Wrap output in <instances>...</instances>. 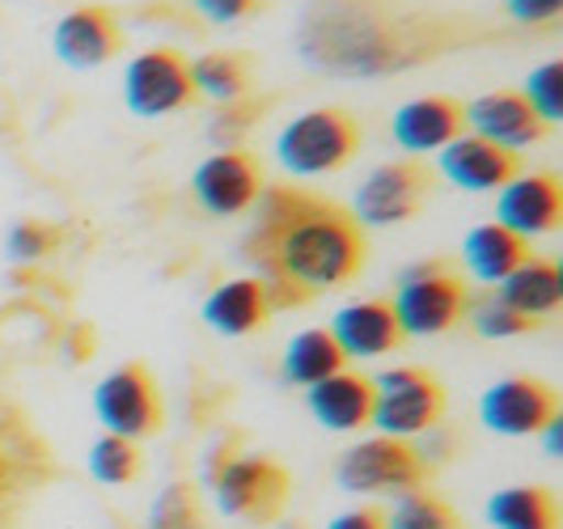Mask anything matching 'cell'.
<instances>
[{
    "label": "cell",
    "instance_id": "cell-1",
    "mask_svg": "<svg viewBox=\"0 0 563 529\" xmlns=\"http://www.w3.org/2000/svg\"><path fill=\"white\" fill-rule=\"evenodd\" d=\"M258 217L242 251L258 267L272 309L306 306L313 293L339 288L365 267V229L331 199L272 187L254 199Z\"/></svg>",
    "mask_w": 563,
    "mask_h": 529
},
{
    "label": "cell",
    "instance_id": "cell-2",
    "mask_svg": "<svg viewBox=\"0 0 563 529\" xmlns=\"http://www.w3.org/2000/svg\"><path fill=\"white\" fill-rule=\"evenodd\" d=\"M457 43V30L437 18L402 13L390 0H313L297 26L306 64L339 77H386L437 59Z\"/></svg>",
    "mask_w": 563,
    "mask_h": 529
},
{
    "label": "cell",
    "instance_id": "cell-3",
    "mask_svg": "<svg viewBox=\"0 0 563 529\" xmlns=\"http://www.w3.org/2000/svg\"><path fill=\"white\" fill-rule=\"evenodd\" d=\"M208 487H212V500H217V508L225 513L229 521L272 526L284 513V504H288L292 478L272 458L238 453L233 445H225L208 462Z\"/></svg>",
    "mask_w": 563,
    "mask_h": 529
},
{
    "label": "cell",
    "instance_id": "cell-4",
    "mask_svg": "<svg viewBox=\"0 0 563 529\" xmlns=\"http://www.w3.org/2000/svg\"><path fill=\"white\" fill-rule=\"evenodd\" d=\"M390 306L402 334H445L466 318L471 288L445 258H423L398 276Z\"/></svg>",
    "mask_w": 563,
    "mask_h": 529
},
{
    "label": "cell",
    "instance_id": "cell-5",
    "mask_svg": "<svg viewBox=\"0 0 563 529\" xmlns=\"http://www.w3.org/2000/svg\"><path fill=\"white\" fill-rule=\"evenodd\" d=\"M361 148V123L343 107H318V111L297 114L280 136H276V157L288 174L318 178L343 169Z\"/></svg>",
    "mask_w": 563,
    "mask_h": 529
},
{
    "label": "cell",
    "instance_id": "cell-6",
    "mask_svg": "<svg viewBox=\"0 0 563 529\" xmlns=\"http://www.w3.org/2000/svg\"><path fill=\"white\" fill-rule=\"evenodd\" d=\"M373 382V428H382V437H398V441H411L432 432L441 419H445V386L411 364H398L386 368Z\"/></svg>",
    "mask_w": 563,
    "mask_h": 529
},
{
    "label": "cell",
    "instance_id": "cell-7",
    "mask_svg": "<svg viewBox=\"0 0 563 529\" xmlns=\"http://www.w3.org/2000/svg\"><path fill=\"white\" fill-rule=\"evenodd\" d=\"M335 478L352 496H402L428 478V458L411 441L398 437H368L352 445L335 466Z\"/></svg>",
    "mask_w": 563,
    "mask_h": 529
},
{
    "label": "cell",
    "instance_id": "cell-8",
    "mask_svg": "<svg viewBox=\"0 0 563 529\" xmlns=\"http://www.w3.org/2000/svg\"><path fill=\"white\" fill-rule=\"evenodd\" d=\"M437 191V178L432 169L416 162V157H402V162H386L368 174L356 191L352 203V217L373 229H390V224L411 221L423 203Z\"/></svg>",
    "mask_w": 563,
    "mask_h": 529
},
{
    "label": "cell",
    "instance_id": "cell-9",
    "mask_svg": "<svg viewBox=\"0 0 563 529\" xmlns=\"http://www.w3.org/2000/svg\"><path fill=\"white\" fill-rule=\"evenodd\" d=\"M93 411L107 423V432L128 437V441L162 432V419H166L157 382L144 364H123V368L107 373L93 390Z\"/></svg>",
    "mask_w": 563,
    "mask_h": 529
},
{
    "label": "cell",
    "instance_id": "cell-10",
    "mask_svg": "<svg viewBox=\"0 0 563 529\" xmlns=\"http://www.w3.org/2000/svg\"><path fill=\"white\" fill-rule=\"evenodd\" d=\"M123 98H128V111L144 114V119L187 111L196 102V85H191V73H187V59L178 52H169V47L141 52L123 73Z\"/></svg>",
    "mask_w": 563,
    "mask_h": 529
},
{
    "label": "cell",
    "instance_id": "cell-11",
    "mask_svg": "<svg viewBox=\"0 0 563 529\" xmlns=\"http://www.w3.org/2000/svg\"><path fill=\"white\" fill-rule=\"evenodd\" d=\"M479 419L500 437H538L560 419V394L538 377H505L479 398Z\"/></svg>",
    "mask_w": 563,
    "mask_h": 529
},
{
    "label": "cell",
    "instance_id": "cell-12",
    "mask_svg": "<svg viewBox=\"0 0 563 529\" xmlns=\"http://www.w3.org/2000/svg\"><path fill=\"white\" fill-rule=\"evenodd\" d=\"M191 196L208 217H238L263 196V169L246 148H217L191 174Z\"/></svg>",
    "mask_w": 563,
    "mask_h": 529
},
{
    "label": "cell",
    "instance_id": "cell-13",
    "mask_svg": "<svg viewBox=\"0 0 563 529\" xmlns=\"http://www.w3.org/2000/svg\"><path fill=\"white\" fill-rule=\"evenodd\" d=\"M52 47L68 68H102L123 52V26L107 4H81L56 22Z\"/></svg>",
    "mask_w": 563,
    "mask_h": 529
},
{
    "label": "cell",
    "instance_id": "cell-14",
    "mask_svg": "<svg viewBox=\"0 0 563 529\" xmlns=\"http://www.w3.org/2000/svg\"><path fill=\"white\" fill-rule=\"evenodd\" d=\"M496 217L512 229L517 238H538V233H555L563 217V183L555 174H517L500 187L496 199Z\"/></svg>",
    "mask_w": 563,
    "mask_h": 529
},
{
    "label": "cell",
    "instance_id": "cell-15",
    "mask_svg": "<svg viewBox=\"0 0 563 529\" xmlns=\"http://www.w3.org/2000/svg\"><path fill=\"white\" fill-rule=\"evenodd\" d=\"M466 111V128L475 136L500 144L505 153H517V148H530L547 136L551 128L538 119V111L517 93V89H492V93H479Z\"/></svg>",
    "mask_w": 563,
    "mask_h": 529
},
{
    "label": "cell",
    "instance_id": "cell-16",
    "mask_svg": "<svg viewBox=\"0 0 563 529\" xmlns=\"http://www.w3.org/2000/svg\"><path fill=\"white\" fill-rule=\"evenodd\" d=\"M331 339L347 361H373V356L395 352L407 334L398 327L390 301L368 297V301H352V306L339 309L335 322H331Z\"/></svg>",
    "mask_w": 563,
    "mask_h": 529
},
{
    "label": "cell",
    "instance_id": "cell-17",
    "mask_svg": "<svg viewBox=\"0 0 563 529\" xmlns=\"http://www.w3.org/2000/svg\"><path fill=\"white\" fill-rule=\"evenodd\" d=\"M390 132H395V144L402 153H441L450 140L466 132V111L457 98L428 93V98L398 107Z\"/></svg>",
    "mask_w": 563,
    "mask_h": 529
},
{
    "label": "cell",
    "instance_id": "cell-18",
    "mask_svg": "<svg viewBox=\"0 0 563 529\" xmlns=\"http://www.w3.org/2000/svg\"><path fill=\"white\" fill-rule=\"evenodd\" d=\"M441 174L462 191H500L508 178H517V153H505L475 132H462L441 148Z\"/></svg>",
    "mask_w": 563,
    "mask_h": 529
},
{
    "label": "cell",
    "instance_id": "cell-19",
    "mask_svg": "<svg viewBox=\"0 0 563 529\" xmlns=\"http://www.w3.org/2000/svg\"><path fill=\"white\" fill-rule=\"evenodd\" d=\"M306 403H310V416L322 428H331V432H361L373 419V382L361 377V373L339 368L331 377H322L318 386H310Z\"/></svg>",
    "mask_w": 563,
    "mask_h": 529
},
{
    "label": "cell",
    "instance_id": "cell-20",
    "mask_svg": "<svg viewBox=\"0 0 563 529\" xmlns=\"http://www.w3.org/2000/svg\"><path fill=\"white\" fill-rule=\"evenodd\" d=\"M267 318H272V297H267L258 276L225 279L203 301V322L217 334H229V339L254 334Z\"/></svg>",
    "mask_w": 563,
    "mask_h": 529
},
{
    "label": "cell",
    "instance_id": "cell-21",
    "mask_svg": "<svg viewBox=\"0 0 563 529\" xmlns=\"http://www.w3.org/2000/svg\"><path fill=\"white\" fill-rule=\"evenodd\" d=\"M462 258H466V272L483 284H500L505 276H512L526 258H530V242L517 238L505 224H479L466 233V246H462Z\"/></svg>",
    "mask_w": 563,
    "mask_h": 529
},
{
    "label": "cell",
    "instance_id": "cell-22",
    "mask_svg": "<svg viewBox=\"0 0 563 529\" xmlns=\"http://www.w3.org/2000/svg\"><path fill=\"white\" fill-rule=\"evenodd\" d=\"M500 297H505L508 306L517 309V313H526L530 322L538 318H547V313H555L563 301V279H560V267L551 263V258H538L530 254L512 276L500 279Z\"/></svg>",
    "mask_w": 563,
    "mask_h": 529
},
{
    "label": "cell",
    "instance_id": "cell-23",
    "mask_svg": "<svg viewBox=\"0 0 563 529\" xmlns=\"http://www.w3.org/2000/svg\"><path fill=\"white\" fill-rule=\"evenodd\" d=\"M496 529H560V500L547 487H505L487 500Z\"/></svg>",
    "mask_w": 563,
    "mask_h": 529
},
{
    "label": "cell",
    "instance_id": "cell-24",
    "mask_svg": "<svg viewBox=\"0 0 563 529\" xmlns=\"http://www.w3.org/2000/svg\"><path fill=\"white\" fill-rule=\"evenodd\" d=\"M347 364V356L339 352V343L331 331H301L288 348H284V382L292 386H318L322 377H331Z\"/></svg>",
    "mask_w": 563,
    "mask_h": 529
},
{
    "label": "cell",
    "instance_id": "cell-25",
    "mask_svg": "<svg viewBox=\"0 0 563 529\" xmlns=\"http://www.w3.org/2000/svg\"><path fill=\"white\" fill-rule=\"evenodd\" d=\"M187 73H191V85H196V98L203 93V98H212L221 107L246 98V89H251V64L238 52H208V56L191 59Z\"/></svg>",
    "mask_w": 563,
    "mask_h": 529
},
{
    "label": "cell",
    "instance_id": "cell-26",
    "mask_svg": "<svg viewBox=\"0 0 563 529\" xmlns=\"http://www.w3.org/2000/svg\"><path fill=\"white\" fill-rule=\"evenodd\" d=\"M386 529H466V526H462V517L441 496H432L428 487H416V492H402L395 508L386 513Z\"/></svg>",
    "mask_w": 563,
    "mask_h": 529
},
{
    "label": "cell",
    "instance_id": "cell-27",
    "mask_svg": "<svg viewBox=\"0 0 563 529\" xmlns=\"http://www.w3.org/2000/svg\"><path fill=\"white\" fill-rule=\"evenodd\" d=\"M89 474L98 478V483H107V487H123V483H136L141 478V449L136 441H128V437H98L93 445H89Z\"/></svg>",
    "mask_w": 563,
    "mask_h": 529
},
{
    "label": "cell",
    "instance_id": "cell-28",
    "mask_svg": "<svg viewBox=\"0 0 563 529\" xmlns=\"http://www.w3.org/2000/svg\"><path fill=\"white\" fill-rule=\"evenodd\" d=\"M466 322H471V331L483 334V339H512V334L534 331V322H530L526 313H517L500 293H479V297L471 293Z\"/></svg>",
    "mask_w": 563,
    "mask_h": 529
},
{
    "label": "cell",
    "instance_id": "cell-29",
    "mask_svg": "<svg viewBox=\"0 0 563 529\" xmlns=\"http://www.w3.org/2000/svg\"><path fill=\"white\" fill-rule=\"evenodd\" d=\"M521 98L530 102L538 111V119L551 128V123H560L563 114V64H542V68H534L530 73V81H526V89H521Z\"/></svg>",
    "mask_w": 563,
    "mask_h": 529
},
{
    "label": "cell",
    "instance_id": "cell-30",
    "mask_svg": "<svg viewBox=\"0 0 563 529\" xmlns=\"http://www.w3.org/2000/svg\"><path fill=\"white\" fill-rule=\"evenodd\" d=\"M148 529H208L203 517H199L196 492H191L187 483H174L166 496L157 500V508H153Z\"/></svg>",
    "mask_w": 563,
    "mask_h": 529
},
{
    "label": "cell",
    "instance_id": "cell-31",
    "mask_svg": "<svg viewBox=\"0 0 563 529\" xmlns=\"http://www.w3.org/2000/svg\"><path fill=\"white\" fill-rule=\"evenodd\" d=\"M251 119H258V107H254L251 98L225 102L221 111L212 114V128H208V136H212V144H221V148H238V140L251 132Z\"/></svg>",
    "mask_w": 563,
    "mask_h": 529
},
{
    "label": "cell",
    "instance_id": "cell-32",
    "mask_svg": "<svg viewBox=\"0 0 563 529\" xmlns=\"http://www.w3.org/2000/svg\"><path fill=\"white\" fill-rule=\"evenodd\" d=\"M4 246H9V258H13V263H38V258L52 254L56 233L38 221H22L9 229V242H4Z\"/></svg>",
    "mask_w": 563,
    "mask_h": 529
},
{
    "label": "cell",
    "instance_id": "cell-33",
    "mask_svg": "<svg viewBox=\"0 0 563 529\" xmlns=\"http://www.w3.org/2000/svg\"><path fill=\"white\" fill-rule=\"evenodd\" d=\"M199 13L208 18V22H221V26H238V22H246L251 13H258L267 0H191Z\"/></svg>",
    "mask_w": 563,
    "mask_h": 529
},
{
    "label": "cell",
    "instance_id": "cell-34",
    "mask_svg": "<svg viewBox=\"0 0 563 529\" xmlns=\"http://www.w3.org/2000/svg\"><path fill=\"white\" fill-rule=\"evenodd\" d=\"M508 18L526 22V26H542V22H555L563 9V0H505Z\"/></svg>",
    "mask_w": 563,
    "mask_h": 529
},
{
    "label": "cell",
    "instance_id": "cell-35",
    "mask_svg": "<svg viewBox=\"0 0 563 529\" xmlns=\"http://www.w3.org/2000/svg\"><path fill=\"white\" fill-rule=\"evenodd\" d=\"M13 508H18V471L9 458H0V529H9Z\"/></svg>",
    "mask_w": 563,
    "mask_h": 529
},
{
    "label": "cell",
    "instance_id": "cell-36",
    "mask_svg": "<svg viewBox=\"0 0 563 529\" xmlns=\"http://www.w3.org/2000/svg\"><path fill=\"white\" fill-rule=\"evenodd\" d=\"M327 529H386V513L373 508V504H365V508H352V513L335 517Z\"/></svg>",
    "mask_w": 563,
    "mask_h": 529
}]
</instances>
